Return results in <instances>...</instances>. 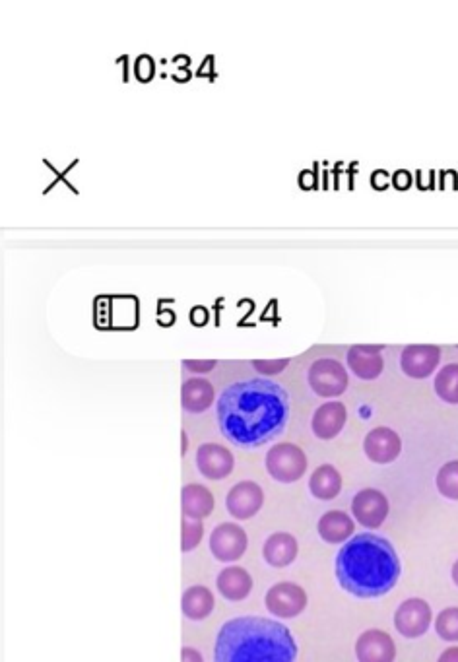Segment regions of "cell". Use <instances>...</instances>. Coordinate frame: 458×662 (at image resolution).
Instances as JSON below:
<instances>
[{
  "label": "cell",
  "mask_w": 458,
  "mask_h": 662,
  "mask_svg": "<svg viewBox=\"0 0 458 662\" xmlns=\"http://www.w3.org/2000/svg\"><path fill=\"white\" fill-rule=\"evenodd\" d=\"M222 435L241 449H257L276 439L290 420V395L268 379L235 381L218 398Z\"/></svg>",
  "instance_id": "6da1fadb"
},
{
  "label": "cell",
  "mask_w": 458,
  "mask_h": 662,
  "mask_svg": "<svg viewBox=\"0 0 458 662\" xmlns=\"http://www.w3.org/2000/svg\"><path fill=\"white\" fill-rule=\"evenodd\" d=\"M334 573L348 595L371 600L393 591L402 575V563L389 538L361 532L336 554Z\"/></svg>",
  "instance_id": "7a4b0ae2"
},
{
  "label": "cell",
  "mask_w": 458,
  "mask_h": 662,
  "mask_svg": "<svg viewBox=\"0 0 458 662\" xmlns=\"http://www.w3.org/2000/svg\"><path fill=\"white\" fill-rule=\"evenodd\" d=\"M297 653L294 633L282 622L239 616L218 631L214 662H295Z\"/></svg>",
  "instance_id": "3957f363"
},
{
  "label": "cell",
  "mask_w": 458,
  "mask_h": 662,
  "mask_svg": "<svg viewBox=\"0 0 458 662\" xmlns=\"http://www.w3.org/2000/svg\"><path fill=\"white\" fill-rule=\"evenodd\" d=\"M266 472L280 484H295L307 472V455L295 443H276L266 453Z\"/></svg>",
  "instance_id": "277c9868"
},
{
  "label": "cell",
  "mask_w": 458,
  "mask_h": 662,
  "mask_svg": "<svg viewBox=\"0 0 458 662\" xmlns=\"http://www.w3.org/2000/svg\"><path fill=\"white\" fill-rule=\"evenodd\" d=\"M307 383L311 391L321 398H336L346 393L350 377L346 367L334 358L315 360L307 371Z\"/></svg>",
  "instance_id": "5b68a950"
},
{
  "label": "cell",
  "mask_w": 458,
  "mask_h": 662,
  "mask_svg": "<svg viewBox=\"0 0 458 662\" xmlns=\"http://www.w3.org/2000/svg\"><path fill=\"white\" fill-rule=\"evenodd\" d=\"M264 604L272 616L282 620H292L305 612L309 604V596L301 585L292 581H280L268 589V593L264 596Z\"/></svg>",
  "instance_id": "8992f818"
},
{
  "label": "cell",
  "mask_w": 458,
  "mask_h": 662,
  "mask_svg": "<svg viewBox=\"0 0 458 662\" xmlns=\"http://www.w3.org/2000/svg\"><path fill=\"white\" fill-rule=\"evenodd\" d=\"M433 624V610L424 598H406L394 612V628L406 639L424 637Z\"/></svg>",
  "instance_id": "52a82bcc"
},
{
  "label": "cell",
  "mask_w": 458,
  "mask_h": 662,
  "mask_svg": "<svg viewBox=\"0 0 458 662\" xmlns=\"http://www.w3.org/2000/svg\"><path fill=\"white\" fill-rule=\"evenodd\" d=\"M249 536L237 523H220L210 534V552L222 563L241 560L247 552Z\"/></svg>",
  "instance_id": "ba28073f"
},
{
  "label": "cell",
  "mask_w": 458,
  "mask_h": 662,
  "mask_svg": "<svg viewBox=\"0 0 458 662\" xmlns=\"http://www.w3.org/2000/svg\"><path fill=\"white\" fill-rule=\"evenodd\" d=\"M389 511H391L389 497L377 488L360 490L352 499L354 521H358L361 527H365V529H381V525L389 517Z\"/></svg>",
  "instance_id": "9c48e42d"
},
{
  "label": "cell",
  "mask_w": 458,
  "mask_h": 662,
  "mask_svg": "<svg viewBox=\"0 0 458 662\" xmlns=\"http://www.w3.org/2000/svg\"><path fill=\"white\" fill-rule=\"evenodd\" d=\"M262 505H264V492L253 480L237 482L226 496V509L237 521H249L257 517Z\"/></svg>",
  "instance_id": "30bf717a"
},
{
  "label": "cell",
  "mask_w": 458,
  "mask_h": 662,
  "mask_svg": "<svg viewBox=\"0 0 458 662\" xmlns=\"http://www.w3.org/2000/svg\"><path fill=\"white\" fill-rule=\"evenodd\" d=\"M363 453L371 463L381 466L394 463L402 453V439L387 426L373 428L363 439Z\"/></svg>",
  "instance_id": "8fae6325"
},
{
  "label": "cell",
  "mask_w": 458,
  "mask_h": 662,
  "mask_svg": "<svg viewBox=\"0 0 458 662\" xmlns=\"http://www.w3.org/2000/svg\"><path fill=\"white\" fill-rule=\"evenodd\" d=\"M441 364V348L431 344L406 346L400 356V369L410 379H427Z\"/></svg>",
  "instance_id": "7c38bea8"
},
{
  "label": "cell",
  "mask_w": 458,
  "mask_h": 662,
  "mask_svg": "<svg viewBox=\"0 0 458 662\" xmlns=\"http://www.w3.org/2000/svg\"><path fill=\"white\" fill-rule=\"evenodd\" d=\"M356 659L358 662L396 661L393 635L383 629H365L356 641Z\"/></svg>",
  "instance_id": "4fadbf2b"
},
{
  "label": "cell",
  "mask_w": 458,
  "mask_h": 662,
  "mask_svg": "<svg viewBox=\"0 0 458 662\" xmlns=\"http://www.w3.org/2000/svg\"><path fill=\"white\" fill-rule=\"evenodd\" d=\"M198 472L208 480H224L235 468V457L220 443H202L197 451Z\"/></svg>",
  "instance_id": "5bb4252c"
},
{
  "label": "cell",
  "mask_w": 458,
  "mask_h": 662,
  "mask_svg": "<svg viewBox=\"0 0 458 662\" xmlns=\"http://www.w3.org/2000/svg\"><path fill=\"white\" fill-rule=\"evenodd\" d=\"M346 422H348L346 406L338 400H328L315 410L311 418V430L317 439L332 441L342 433Z\"/></svg>",
  "instance_id": "9a60e30c"
},
{
  "label": "cell",
  "mask_w": 458,
  "mask_h": 662,
  "mask_svg": "<svg viewBox=\"0 0 458 662\" xmlns=\"http://www.w3.org/2000/svg\"><path fill=\"white\" fill-rule=\"evenodd\" d=\"M346 362L350 371L361 381H375L377 377H381L385 369L383 352L379 346H363V344L352 346L348 350Z\"/></svg>",
  "instance_id": "2e32d148"
},
{
  "label": "cell",
  "mask_w": 458,
  "mask_h": 662,
  "mask_svg": "<svg viewBox=\"0 0 458 662\" xmlns=\"http://www.w3.org/2000/svg\"><path fill=\"white\" fill-rule=\"evenodd\" d=\"M297 554H299V544L297 538L290 532H274L264 540L262 546L264 562L276 569H284L292 565L297 560Z\"/></svg>",
  "instance_id": "e0dca14e"
},
{
  "label": "cell",
  "mask_w": 458,
  "mask_h": 662,
  "mask_svg": "<svg viewBox=\"0 0 458 662\" xmlns=\"http://www.w3.org/2000/svg\"><path fill=\"white\" fill-rule=\"evenodd\" d=\"M216 587H218L220 595L224 596L226 600L241 602L253 591V577L245 567L229 565V567H224L218 573Z\"/></svg>",
  "instance_id": "ac0fdd59"
},
{
  "label": "cell",
  "mask_w": 458,
  "mask_h": 662,
  "mask_svg": "<svg viewBox=\"0 0 458 662\" xmlns=\"http://www.w3.org/2000/svg\"><path fill=\"white\" fill-rule=\"evenodd\" d=\"M317 530L327 544H346L354 536L356 523L350 513L342 509H330L319 519Z\"/></svg>",
  "instance_id": "d6986e66"
},
{
  "label": "cell",
  "mask_w": 458,
  "mask_h": 662,
  "mask_svg": "<svg viewBox=\"0 0 458 662\" xmlns=\"http://www.w3.org/2000/svg\"><path fill=\"white\" fill-rule=\"evenodd\" d=\"M214 385L204 377H191L183 383L181 404L189 414H202L214 404Z\"/></svg>",
  "instance_id": "ffe728a7"
},
{
  "label": "cell",
  "mask_w": 458,
  "mask_h": 662,
  "mask_svg": "<svg viewBox=\"0 0 458 662\" xmlns=\"http://www.w3.org/2000/svg\"><path fill=\"white\" fill-rule=\"evenodd\" d=\"M216 507V499L214 494L202 486V484H187L181 492V509H183V517L189 519H206L212 515Z\"/></svg>",
  "instance_id": "44dd1931"
},
{
  "label": "cell",
  "mask_w": 458,
  "mask_h": 662,
  "mask_svg": "<svg viewBox=\"0 0 458 662\" xmlns=\"http://www.w3.org/2000/svg\"><path fill=\"white\" fill-rule=\"evenodd\" d=\"M309 492L319 501H332L342 492V474L332 464H321L309 476Z\"/></svg>",
  "instance_id": "7402d4cb"
},
{
  "label": "cell",
  "mask_w": 458,
  "mask_h": 662,
  "mask_svg": "<svg viewBox=\"0 0 458 662\" xmlns=\"http://www.w3.org/2000/svg\"><path fill=\"white\" fill-rule=\"evenodd\" d=\"M214 604H216V598L212 595V591L204 585L189 587L181 598V610L193 622L206 620L212 614Z\"/></svg>",
  "instance_id": "603a6c76"
},
{
  "label": "cell",
  "mask_w": 458,
  "mask_h": 662,
  "mask_svg": "<svg viewBox=\"0 0 458 662\" xmlns=\"http://www.w3.org/2000/svg\"><path fill=\"white\" fill-rule=\"evenodd\" d=\"M433 389L447 404H458V364L443 365L435 375Z\"/></svg>",
  "instance_id": "cb8c5ba5"
},
{
  "label": "cell",
  "mask_w": 458,
  "mask_h": 662,
  "mask_svg": "<svg viewBox=\"0 0 458 662\" xmlns=\"http://www.w3.org/2000/svg\"><path fill=\"white\" fill-rule=\"evenodd\" d=\"M435 486L445 499L458 501V461H449L437 470Z\"/></svg>",
  "instance_id": "d4e9b609"
},
{
  "label": "cell",
  "mask_w": 458,
  "mask_h": 662,
  "mask_svg": "<svg viewBox=\"0 0 458 662\" xmlns=\"http://www.w3.org/2000/svg\"><path fill=\"white\" fill-rule=\"evenodd\" d=\"M435 631L447 643H458V606L441 610L435 618Z\"/></svg>",
  "instance_id": "484cf974"
},
{
  "label": "cell",
  "mask_w": 458,
  "mask_h": 662,
  "mask_svg": "<svg viewBox=\"0 0 458 662\" xmlns=\"http://www.w3.org/2000/svg\"><path fill=\"white\" fill-rule=\"evenodd\" d=\"M204 538V523L198 519L183 517L181 521V550L185 554L193 552Z\"/></svg>",
  "instance_id": "4316f807"
},
{
  "label": "cell",
  "mask_w": 458,
  "mask_h": 662,
  "mask_svg": "<svg viewBox=\"0 0 458 662\" xmlns=\"http://www.w3.org/2000/svg\"><path fill=\"white\" fill-rule=\"evenodd\" d=\"M288 365H290V358H284V360H255L253 362V367L266 377L282 373Z\"/></svg>",
  "instance_id": "83f0119b"
},
{
  "label": "cell",
  "mask_w": 458,
  "mask_h": 662,
  "mask_svg": "<svg viewBox=\"0 0 458 662\" xmlns=\"http://www.w3.org/2000/svg\"><path fill=\"white\" fill-rule=\"evenodd\" d=\"M183 367L189 369L191 373H210L216 367V362L214 360H187V362H183Z\"/></svg>",
  "instance_id": "f1b7e54d"
},
{
  "label": "cell",
  "mask_w": 458,
  "mask_h": 662,
  "mask_svg": "<svg viewBox=\"0 0 458 662\" xmlns=\"http://www.w3.org/2000/svg\"><path fill=\"white\" fill-rule=\"evenodd\" d=\"M181 662H204V659L195 647H183L181 649Z\"/></svg>",
  "instance_id": "f546056e"
},
{
  "label": "cell",
  "mask_w": 458,
  "mask_h": 662,
  "mask_svg": "<svg viewBox=\"0 0 458 662\" xmlns=\"http://www.w3.org/2000/svg\"><path fill=\"white\" fill-rule=\"evenodd\" d=\"M437 662H458V645L447 647V649L439 655Z\"/></svg>",
  "instance_id": "4dcf8cb0"
},
{
  "label": "cell",
  "mask_w": 458,
  "mask_h": 662,
  "mask_svg": "<svg viewBox=\"0 0 458 662\" xmlns=\"http://www.w3.org/2000/svg\"><path fill=\"white\" fill-rule=\"evenodd\" d=\"M206 319H208V313H206V309H204V307H197V309H193V313H191V321H193V323H197V325H204V323H206Z\"/></svg>",
  "instance_id": "1f68e13d"
},
{
  "label": "cell",
  "mask_w": 458,
  "mask_h": 662,
  "mask_svg": "<svg viewBox=\"0 0 458 662\" xmlns=\"http://www.w3.org/2000/svg\"><path fill=\"white\" fill-rule=\"evenodd\" d=\"M181 437H183V443H181V455H187V451H189V437H187L185 431L181 433Z\"/></svg>",
  "instance_id": "d6a6232c"
},
{
  "label": "cell",
  "mask_w": 458,
  "mask_h": 662,
  "mask_svg": "<svg viewBox=\"0 0 458 662\" xmlns=\"http://www.w3.org/2000/svg\"><path fill=\"white\" fill-rule=\"evenodd\" d=\"M451 577H453V583L458 587V560L453 563V569H451Z\"/></svg>",
  "instance_id": "836d02e7"
}]
</instances>
